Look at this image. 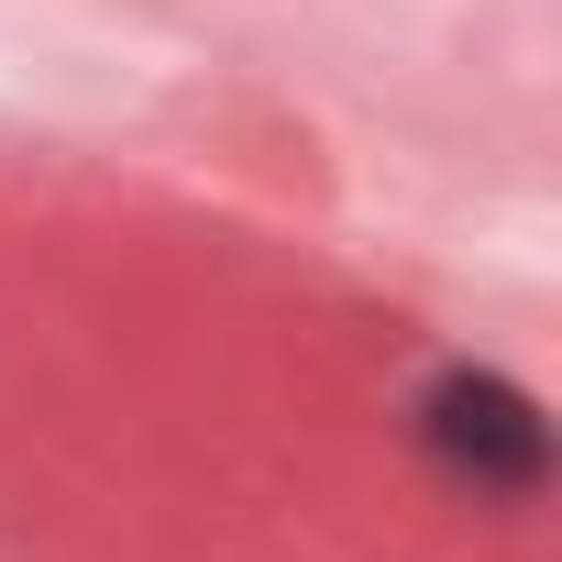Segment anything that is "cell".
<instances>
[{
  "label": "cell",
  "mask_w": 562,
  "mask_h": 562,
  "mask_svg": "<svg viewBox=\"0 0 562 562\" xmlns=\"http://www.w3.org/2000/svg\"><path fill=\"white\" fill-rule=\"evenodd\" d=\"M419 441L474 496H540L551 485V419H540V397L507 386V375H485V364H452L419 397Z\"/></svg>",
  "instance_id": "obj_1"
}]
</instances>
